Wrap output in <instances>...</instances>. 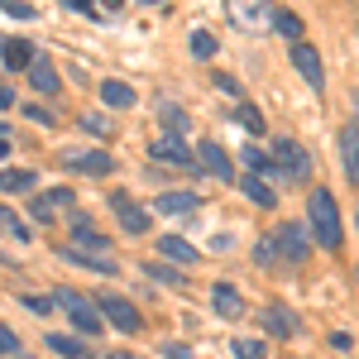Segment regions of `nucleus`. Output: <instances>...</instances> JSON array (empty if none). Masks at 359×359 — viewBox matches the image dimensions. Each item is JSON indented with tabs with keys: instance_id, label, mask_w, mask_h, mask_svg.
<instances>
[{
	"instance_id": "nucleus-1",
	"label": "nucleus",
	"mask_w": 359,
	"mask_h": 359,
	"mask_svg": "<svg viewBox=\"0 0 359 359\" xmlns=\"http://www.w3.org/2000/svg\"><path fill=\"white\" fill-rule=\"evenodd\" d=\"M306 221H311V240H316L321 249H340V240H345V225H340V201L331 196V187H311Z\"/></svg>"
},
{
	"instance_id": "nucleus-2",
	"label": "nucleus",
	"mask_w": 359,
	"mask_h": 359,
	"mask_svg": "<svg viewBox=\"0 0 359 359\" xmlns=\"http://www.w3.org/2000/svg\"><path fill=\"white\" fill-rule=\"evenodd\" d=\"M269 240H273V249H278V259H283V264H306V259H311L306 225H297V221H278V230L269 235Z\"/></svg>"
},
{
	"instance_id": "nucleus-3",
	"label": "nucleus",
	"mask_w": 359,
	"mask_h": 359,
	"mask_svg": "<svg viewBox=\"0 0 359 359\" xmlns=\"http://www.w3.org/2000/svg\"><path fill=\"white\" fill-rule=\"evenodd\" d=\"M53 302L62 306V311H67V321H72V326H77L82 335H96L101 326H106V316H101V306H96V302H86L82 292H72V287H67V292H57Z\"/></svg>"
},
{
	"instance_id": "nucleus-4",
	"label": "nucleus",
	"mask_w": 359,
	"mask_h": 359,
	"mask_svg": "<svg viewBox=\"0 0 359 359\" xmlns=\"http://www.w3.org/2000/svg\"><path fill=\"white\" fill-rule=\"evenodd\" d=\"M273 163L283 177H292V182H306L311 177V154H306V144H297V139H273Z\"/></svg>"
},
{
	"instance_id": "nucleus-5",
	"label": "nucleus",
	"mask_w": 359,
	"mask_h": 359,
	"mask_svg": "<svg viewBox=\"0 0 359 359\" xmlns=\"http://www.w3.org/2000/svg\"><path fill=\"white\" fill-rule=\"evenodd\" d=\"M96 306H101V316L111 321L115 331H125V335H139V326H144L139 306L130 302V297H120V292H101V297H96Z\"/></svg>"
},
{
	"instance_id": "nucleus-6",
	"label": "nucleus",
	"mask_w": 359,
	"mask_h": 359,
	"mask_svg": "<svg viewBox=\"0 0 359 359\" xmlns=\"http://www.w3.org/2000/svg\"><path fill=\"white\" fill-rule=\"evenodd\" d=\"M196 172L216 177V182H235V168H230V154H225L216 139H201L196 144Z\"/></svg>"
},
{
	"instance_id": "nucleus-7",
	"label": "nucleus",
	"mask_w": 359,
	"mask_h": 359,
	"mask_svg": "<svg viewBox=\"0 0 359 359\" xmlns=\"http://www.w3.org/2000/svg\"><path fill=\"white\" fill-rule=\"evenodd\" d=\"M225 10L240 29H273V5L269 0H225Z\"/></svg>"
},
{
	"instance_id": "nucleus-8",
	"label": "nucleus",
	"mask_w": 359,
	"mask_h": 359,
	"mask_svg": "<svg viewBox=\"0 0 359 359\" xmlns=\"http://www.w3.org/2000/svg\"><path fill=\"white\" fill-rule=\"evenodd\" d=\"M154 158L168 168H182V172H196V149H187L182 144V135H163L154 139Z\"/></svg>"
},
{
	"instance_id": "nucleus-9",
	"label": "nucleus",
	"mask_w": 359,
	"mask_h": 359,
	"mask_svg": "<svg viewBox=\"0 0 359 359\" xmlns=\"http://www.w3.org/2000/svg\"><path fill=\"white\" fill-rule=\"evenodd\" d=\"M292 67L302 72V82L311 86V91H326V67H321V53L311 48V43H292Z\"/></svg>"
},
{
	"instance_id": "nucleus-10",
	"label": "nucleus",
	"mask_w": 359,
	"mask_h": 359,
	"mask_svg": "<svg viewBox=\"0 0 359 359\" xmlns=\"http://www.w3.org/2000/svg\"><path fill=\"white\" fill-rule=\"evenodd\" d=\"M62 163L72 168V172H86V177H106L115 168V158L106 154V149H86V154H77V149H62Z\"/></svg>"
},
{
	"instance_id": "nucleus-11",
	"label": "nucleus",
	"mask_w": 359,
	"mask_h": 359,
	"mask_svg": "<svg viewBox=\"0 0 359 359\" xmlns=\"http://www.w3.org/2000/svg\"><path fill=\"white\" fill-rule=\"evenodd\" d=\"M57 259H67V264H77V269H91V273H106V278L120 273V264H115L111 254H86V249H77V245H57Z\"/></svg>"
},
{
	"instance_id": "nucleus-12",
	"label": "nucleus",
	"mask_w": 359,
	"mask_h": 359,
	"mask_svg": "<svg viewBox=\"0 0 359 359\" xmlns=\"http://www.w3.org/2000/svg\"><path fill=\"white\" fill-rule=\"evenodd\" d=\"M111 211L120 216V225H125L130 235H149V225H154V216H149L144 206H135V201H130L125 192H115V196H111Z\"/></svg>"
},
{
	"instance_id": "nucleus-13",
	"label": "nucleus",
	"mask_w": 359,
	"mask_h": 359,
	"mask_svg": "<svg viewBox=\"0 0 359 359\" xmlns=\"http://www.w3.org/2000/svg\"><path fill=\"white\" fill-rule=\"evenodd\" d=\"M340 163H345V177L359 187V125H340Z\"/></svg>"
},
{
	"instance_id": "nucleus-14",
	"label": "nucleus",
	"mask_w": 359,
	"mask_h": 359,
	"mask_svg": "<svg viewBox=\"0 0 359 359\" xmlns=\"http://www.w3.org/2000/svg\"><path fill=\"white\" fill-rule=\"evenodd\" d=\"M29 82H34V91H43V96H57L62 91L57 86V67L43 53H34V62H29Z\"/></svg>"
},
{
	"instance_id": "nucleus-15",
	"label": "nucleus",
	"mask_w": 359,
	"mask_h": 359,
	"mask_svg": "<svg viewBox=\"0 0 359 359\" xmlns=\"http://www.w3.org/2000/svg\"><path fill=\"white\" fill-rule=\"evenodd\" d=\"M196 206H201V196H196V192H163L158 201H154L158 216H192Z\"/></svg>"
},
{
	"instance_id": "nucleus-16",
	"label": "nucleus",
	"mask_w": 359,
	"mask_h": 359,
	"mask_svg": "<svg viewBox=\"0 0 359 359\" xmlns=\"http://www.w3.org/2000/svg\"><path fill=\"white\" fill-rule=\"evenodd\" d=\"M211 306H216V316H225V321H235L240 311H245V297L230 287V283H216L211 287Z\"/></svg>"
},
{
	"instance_id": "nucleus-17",
	"label": "nucleus",
	"mask_w": 359,
	"mask_h": 359,
	"mask_svg": "<svg viewBox=\"0 0 359 359\" xmlns=\"http://www.w3.org/2000/svg\"><path fill=\"white\" fill-rule=\"evenodd\" d=\"M101 101H106L111 111H130V106H135V86L120 82V77H106V82H101Z\"/></svg>"
},
{
	"instance_id": "nucleus-18",
	"label": "nucleus",
	"mask_w": 359,
	"mask_h": 359,
	"mask_svg": "<svg viewBox=\"0 0 359 359\" xmlns=\"http://www.w3.org/2000/svg\"><path fill=\"white\" fill-rule=\"evenodd\" d=\"M240 192H245L259 211H273V206H278V192L264 182V177H254V172H249V177H240Z\"/></svg>"
},
{
	"instance_id": "nucleus-19",
	"label": "nucleus",
	"mask_w": 359,
	"mask_h": 359,
	"mask_svg": "<svg viewBox=\"0 0 359 359\" xmlns=\"http://www.w3.org/2000/svg\"><path fill=\"white\" fill-rule=\"evenodd\" d=\"M72 245L86 249V254H106V245H111V240H106V235H101L91 221H82V216H77V225H72Z\"/></svg>"
},
{
	"instance_id": "nucleus-20",
	"label": "nucleus",
	"mask_w": 359,
	"mask_h": 359,
	"mask_svg": "<svg viewBox=\"0 0 359 359\" xmlns=\"http://www.w3.org/2000/svg\"><path fill=\"white\" fill-rule=\"evenodd\" d=\"M158 254H163L168 264H182V269H192L196 259H201V254H196L187 240H177V235H163V240H158Z\"/></svg>"
},
{
	"instance_id": "nucleus-21",
	"label": "nucleus",
	"mask_w": 359,
	"mask_h": 359,
	"mask_svg": "<svg viewBox=\"0 0 359 359\" xmlns=\"http://www.w3.org/2000/svg\"><path fill=\"white\" fill-rule=\"evenodd\" d=\"M264 331H269V335H283V340H292V335H297V316H292L287 306H269V311H264Z\"/></svg>"
},
{
	"instance_id": "nucleus-22",
	"label": "nucleus",
	"mask_w": 359,
	"mask_h": 359,
	"mask_svg": "<svg viewBox=\"0 0 359 359\" xmlns=\"http://www.w3.org/2000/svg\"><path fill=\"white\" fill-rule=\"evenodd\" d=\"M0 53H5L0 62H5L10 72H20V67H29V62H34V53H39V48H34V43H25V39H10Z\"/></svg>"
},
{
	"instance_id": "nucleus-23",
	"label": "nucleus",
	"mask_w": 359,
	"mask_h": 359,
	"mask_svg": "<svg viewBox=\"0 0 359 359\" xmlns=\"http://www.w3.org/2000/svg\"><path fill=\"white\" fill-rule=\"evenodd\" d=\"M245 168L254 172V177H264V182H269V177H283L278 163H273V154H264V149H254V144L245 149Z\"/></svg>"
},
{
	"instance_id": "nucleus-24",
	"label": "nucleus",
	"mask_w": 359,
	"mask_h": 359,
	"mask_svg": "<svg viewBox=\"0 0 359 359\" xmlns=\"http://www.w3.org/2000/svg\"><path fill=\"white\" fill-rule=\"evenodd\" d=\"M48 350H53V355H62V359H86V345L77 340V335H62V331L48 335Z\"/></svg>"
},
{
	"instance_id": "nucleus-25",
	"label": "nucleus",
	"mask_w": 359,
	"mask_h": 359,
	"mask_svg": "<svg viewBox=\"0 0 359 359\" xmlns=\"http://www.w3.org/2000/svg\"><path fill=\"white\" fill-rule=\"evenodd\" d=\"M273 29L287 39V43H302V15H292V10H273Z\"/></svg>"
},
{
	"instance_id": "nucleus-26",
	"label": "nucleus",
	"mask_w": 359,
	"mask_h": 359,
	"mask_svg": "<svg viewBox=\"0 0 359 359\" xmlns=\"http://www.w3.org/2000/svg\"><path fill=\"white\" fill-rule=\"evenodd\" d=\"M0 230H5V235H10L15 245H29V240H34V235H29V225L20 221V216H15L10 206H0Z\"/></svg>"
},
{
	"instance_id": "nucleus-27",
	"label": "nucleus",
	"mask_w": 359,
	"mask_h": 359,
	"mask_svg": "<svg viewBox=\"0 0 359 359\" xmlns=\"http://www.w3.org/2000/svg\"><path fill=\"white\" fill-rule=\"evenodd\" d=\"M235 120L245 125L249 135H264V111H259V106H249V101H240V106H235Z\"/></svg>"
},
{
	"instance_id": "nucleus-28",
	"label": "nucleus",
	"mask_w": 359,
	"mask_h": 359,
	"mask_svg": "<svg viewBox=\"0 0 359 359\" xmlns=\"http://www.w3.org/2000/svg\"><path fill=\"white\" fill-rule=\"evenodd\" d=\"M0 187L5 192H29L34 187V172L29 168H10V172H0Z\"/></svg>"
},
{
	"instance_id": "nucleus-29",
	"label": "nucleus",
	"mask_w": 359,
	"mask_h": 359,
	"mask_svg": "<svg viewBox=\"0 0 359 359\" xmlns=\"http://www.w3.org/2000/svg\"><path fill=\"white\" fill-rule=\"evenodd\" d=\"M192 57H201V62L216 57V34H211V29H196L192 34Z\"/></svg>"
},
{
	"instance_id": "nucleus-30",
	"label": "nucleus",
	"mask_w": 359,
	"mask_h": 359,
	"mask_svg": "<svg viewBox=\"0 0 359 359\" xmlns=\"http://www.w3.org/2000/svg\"><path fill=\"white\" fill-rule=\"evenodd\" d=\"M158 115H163L168 135H182V130H187V111H177L172 101H158Z\"/></svg>"
},
{
	"instance_id": "nucleus-31",
	"label": "nucleus",
	"mask_w": 359,
	"mask_h": 359,
	"mask_svg": "<svg viewBox=\"0 0 359 359\" xmlns=\"http://www.w3.org/2000/svg\"><path fill=\"white\" fill-rule=\"evenodd\" d=\"M144 273L154 278V283H168V287H182L187 278H182V269H172V264H149Z\"/></svg>"
},
{
	"instance_id": "nucleus-32",
	"label": "nucleus",
	"mask_w": 359,
	"mask_h": 359,
	"mask_svg": "<svg viewBox=\"0 0 359 359\" xmlns=\"http://www.w3.org/2000/svg\"><path fill=\"white\" fill-rule=\"evenodd\" d=\"M230 350H235V359H269V345L264 340H249V335H240Z\"/></svg>"
},
{
	"instance_id": "nucleus-33",
	"label": "nucleus",
	"mask_w": 359,
	"mask_h": 359,
	"mask_svg": "<svg viewBox=\"0 0 359 359\" xmlns=\"http://www.w3.org/2000/svg\"><path fill=\"white\" fill-rule=\"evenodd\" d=\"M82 130H86V135H96V139H106V135H111V120H106V115H96V111H86L82 115Z\"/></svg>"
},
{
	"instance_id": "nucleus-34",
	"label": "nucleus",
	"mask_w": 359,
	"mask_h": 359,
	"mask_svg": "<svg viewBox=\"0 0 359 359\" xmlns=\"http://www.w3.org/2000/svg\"><path fill=\"white\" fill-rule=\"evenodd\" d=\"M254 259L273 269V264H278V249H273V240H254Z\"/></svg>"
},
{
	"instance_id": "nucleus-35",
	"label": "nucleus",
	"mask_w": 359,
	"mask_h": 359,
	"mask_svg": "<svg viewBox=\"0 0 359 359\" xmlns=\"http://www.w3.org/2000/svg\"><path fill=\"white\" fill-rule=\"evenodd\" d=\"M0 355H25L20 335H15V331H5V326H0Z\"/></svg>"
},
{
	"instance_id": "nucleus-36",
	"label": "nucleus",
	"mask_w": 359,
	"mask_h": 359,
	"mask_svg": "<svg viewBox=\"0 0 359 359\" xmlns=\"http://www.w3.org/2000/svg\"><path fill=\"white\" fill-rule=\"evenodd\" d=\"M29 211H34V221H53V201H48V196H34Z\"/></svg>"
},
{
	"instance_id": "nucleus-37",
	"label": "nucleus",
	"mask_w": 359,
	"mask_h": 359,
	"mask_svg": "<svg viewBox=\"0 0 359 359\" xmlns=\"http://www.w3.org/2000/svg\"><path fill=\"white\" fill-rule=\"evenodd\" d=\"M216 91H225V96H235V101H240V82H235L230 72H216Z\"/></svg>"
},
{
	"instance_id": "nucleus-38",
	"label": "nucleus",
	"mask_w": 359,
	"mask_h": 359,
	"mask_svg": "<svg viewBox=\"0 0 359 359\" xmlns=\"http://www.w3.org/2000/svg\"><path fill=\"white\" fill-rule=\"evenodd\" d=\"M5 10H10L15 20H34V5H25V0H5Z\"/></svg>"
},
{
	"instance_id": "nucleus-39",
	"label": "nucleus",
	"mask_w": 359,
	"mask_h": 359,
	"mask_svg": "<svg viewBox=\"0 0 359 359\" xmlns=\"http://www.w3.org/2000/svg\"><path fill=\"white\" fill-rule=\"evenodd\" d=\"M48 201H53V211H57V206H72V192H67V187H53Z\"/></svg>"
},
{
	"instance_id": "nucleus-40",
	"label": "nucleus",
	"mask_w": 359,
	"mask_h": 359,
	"mask_svg": "<svg viewBox=\"0 0 359 359\" xmlns=\"http://www.w3.org/2000/svg\"><path fill=\"white\" fill-rule=\"evenodd\" d=\"M25 306H29V311H39V316H43V311H53L48 297H25Z\"/></svg>"
},
{
	"instance_id": "nucleus-41",
	"label": "nucleus",
	"mask_w": 359,
	"mask_h": 359,
	"mask_svg": "<svg viewBox=\"0 0 359 359\" xmlns=\"http://www.w3.org/2000/svg\"><path fill=\"white\" fill-rule=\"evenodd\" d=\"M10 106H15V91H10V86H0V111H10Z\"/></svg>"
},
{
	"instance_id": "nucleus-42",
	"label": "nucleus",
	"mask_w": 359,
	"mask_h": 359,
	"mask_svg": "<svg viewBox=\"0 0 359 359\" xmlns=\"http://www.w3.org/2000/svg\"><path fill=\"white\" fill-rule=\"evenodd\" d=\"M168 359H192V350H182V345H168Z\"/></svg>"
},
{
	"instance_id": "nucleus-43",
	"label": "nucleus",
	"mask_w": 359,
	"mask_h": 359,
	"mask_svg": "<svg viewBox=\"0 0 359 359\" xmlns=\"http://www.w3.org/2000/svg\"><path fill=\"white\" fill-rule=\"evenodd\" d=\"M67 10H91V0H62Z\"/></svg>"
},
{
	"instance_id": "nucleus-44",
	"label": "nucleus",
	"mask_w": 359,
	"mask_h": 359,
	"mask_svg": "<svg viewBox=\"0 0 359 359\" xmlns=\"http://www.w3.org/2000/svg\"><path fill=\"white\" fill-rule=\"evenodd\" d=\"M5 154H10V139H0V158H5Z\"/></svg>"
},
{
	"instance_id": "nucleus-45",
	"label": "nucleus",
	"mask_w": 359,
	"mask_h": 359,
	"mask_svg": "<svg viewBox=\"0 0 359 359\" xmlns=\"http://www.w3.org/2000/svg\"><path fill=\"white\" fill-rule=\"evenodd\" d=\"M101 5H106V10H120V0H101Z\"/></svg>"
},
{
	"instance_id": "nucleus-46",
	"label": "nucleus",
	"mask_w": 359,
	"mask_h": 359,
	"mask_svg": "<svg viewBox=\"0 0 359 359\" xmlns=\"http://www.w3.org/2000/svg\"><path fill=\"white\" fill-rule=\"evenodd\" d=\"M5 135H10V125H5V120H0V139H5Z\"/></svg>"
},
{
	"instance_id": "nucleus-47",
	"label": "nucleus",
	"mask_w": 359,
	"mask_h": 359,
	"mask_svg": "<svg viewBox=\"0 0 359 359\" xmlns=\"http://www.w3.org/2000/svg\"><path fill=\"white\" fill-rule=\"evenodd\" d=\"M111 359H135V355H111Z\"/></svg>"
},
{
	"instance_id": "nucleus-48",
	"label": "nucleus",
	"mask_w": 359,
	"mask_h": 359,
	"mask_svg": "<svg viewBox=\"0 0 359 359\" xmlns=\"http://www.w3.org/2000/svg\"><path fill=\"white\" fill-rule=\"evenodd\" d=\"M139 5H158V0H139Z\"/></svg>"
},
{
	"instance_id": "nucleus-49",
	"label": "nucleus",
	"mask_w": 359,
	"mask_h": 359,
	"mask_svg": "<svg viewBox=\"0 0 359 359\" xmlns=\"http://www.w3.org/2000/svg\"><path fill=\"white\" fill-rule=\"evenodd\" d=\"M355 225H359V211H355Z\"/></svg>"
},
{
	"instance_id": "nucleus-50",
	"label": "nucleus",
	"mask_w": 359,
	"mask_h": 359,
	"mask_svg": "<svg viewBox=\"0 0 359 359\" xmlns=\"http://www.w3.org/2000/svg\"><path fill=\"white\" fill-rule=\"evenodd\" d=\"M15 359H29V355H15Z\"/></svg>"
},
{
	"instance_id": "nucleus-51",
	"label": "nucleus",
	"mask_w": 359,
	"mask_h": 359,
	"mask_svg": "<svg viewBox=\"0 0 359 359\" xmlns=\"http://www.w3.org/2000/svg\"><path fill=\"white\" fill-rule=\"evenodd\" d=\"M0 5H5V0H0Z\"/></svg>"
}]
</instances>
